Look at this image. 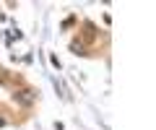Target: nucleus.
Here are the masks:
<instances>
[{
    "label": "nucleus",
    "mask_w": 156,
    "mask_h": 130,
    "mask_svg": "<svg viewBox=\"0 0 156 130\" xmlns=\"http://www.w3.org/2000/svg\"><path fill=\"white\" fill-rule=\"evenodd\" d=\"M31 91H23V94H18V102H23V104H31V99L34 96H29Z\"/></svg>",
    "instance_id": "obj_1"
}]
</instances>
